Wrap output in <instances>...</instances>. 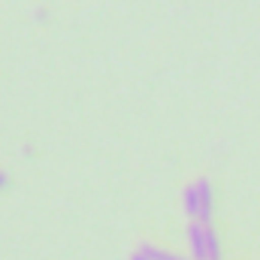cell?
<instances>
[{
  "instance_id": "1",
  "label": "cell",
  "mask_w": 260,
  "mask_h": 260,
  "mask_svg": "<svg viewBox=\"0 0 260 260\" xmlns=\"http://www.w3.org/2000/svg\"><path fill=\"white\" fill-rule=\"evenodd\" d=\"M188 242H191V260H209L206 254V236H203V221L188 224Z\"/></svg>"
},
{
  "instance_id": "2",
  "label": "cell",
  "mask_w": 260,
  "mask_h": 260,
  "mask_svg": "<svg viewBox=\"0 0 260 260\" xmlns=\"http://www.w3.org/2000/svg\"><path fill=\"white\" fill-rule=\"evenodd\" d=\"M197 197H200V221L212 224V185H209V179L197 182Z\"/></svg>"
},
{
  "instance_id": "3",
  "label": "cell",
  "mask_w": 260,
  "mask_h": 260,
  "mask_svg": "<svg viewBox=\"0 0 260 260\" xmlns=\"http://www.w3.org/2000/svg\"><path fill=\"white\" fill-rule=\"evenodd\" d=\"M182 206H185V215H188L191 221H200V197H197V185L185 188V194H182Z\"/></svg>"
},
{
  "instance_id": "4",
  "label": "cell",
  "mask_w": 260,
  "mask_h": 260,
  "mask_svg": "<svg viewBox=\"0 0 260 260\" xmlns=\"http://www.w3.org/2000/svg\"><path fill=\"white\" fill-rule=\"evenodd\" d=\"M136 251L145 254L148 260H191V257H182V254H173V251H164V248H157V245H148V242H142Z\"/></svg>"
},
{
  "instance_id": "5",
  "label": "cell",
  "mask_w": 260,
  "mask_h": 260,
  "mask_svg": "<svg viewBox=\"0 0 260 260\" xmlns=\"http://www.w3.org/2000/svg\"><path fill=\"white\" fill-rule=\"evenodd\" d=\"M203 236H206V254H209V260H221V239L212 230V224H203Z\"/></svg>"
},
{
  "instance_id": "6",
  "label": "cell",
  "mask_w": 260,
  "mask_h": 260,
  "mask_svg": "<svg viewBox=\"0 0 260 260\" xmlns=\"http://www.w3.org/2000/svg\"><path fill=\"white\" fill-rule=\"evenodd\" d=\"M6 182H9V179H6V176H3V173H0V191H3V188H6Z\"/></svg>"
},
{
  "instance_id": "7",
  "label": "cell",
  "mask_w": 260,
  "mask_h": 260,
  "mask_svg": "<svg viewBox=\"0 0 260 260\" xmlns=\"http://www.w3.org/2000/svg\"><path fill=\"white\" fill-rule=\"evenodd\" d=\"M130 260H148V257H145V254H139V251H136V254H133V257H130Z\"/></svg>"
}]
</instances>
